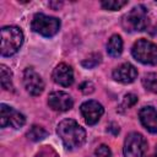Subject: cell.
Here are the masks:
<instances>
[{"mask_svg": "<svg viewBox=\"0 0 157 157\" xmlns=\"http://www.w3.org/2000/svg\"><path fill=\"white\" fill-rule=\"evenodd\" d=\"M56 132L64 146L69 150L81 147L86 141L85 129L74 119H64L58 124Z\"/></svg>", "mask_w": 157, "mask_h": 157, "instance_id": "cell-1", "label": "cell"}, {"mask_svg": "<svg viewBox=\"0 0 157 157\" xmlns=\"http://www.w3.org/2000/svg\"><path fill=\"white\" fill-rule=\"evenodd\" d=\"M1 47L0 53L2 56H11L18 52L23 43V33L16 26H5L0 31Z\"/></svg>", "mask_w": 157, "mask_h": 157, "instance_id": "cell-2", "label": "cell"}, {"mask_svg": "<svg viewBox=\"0 0 157 157\" xmlns=\"http://www.w3.org/2000/svg\"><path fill=\"white\" fill-rule=\"evenodd\" d=\"M147 9L144 5H137L125 13L121 18V26L128 32L144 31L147 27Z\"/></svg>", "mask_w": 157, "mask_h": 157, "instance_id": "cell-3", "label": "cell"}, {"mask_svg": "<svg viewBox=\"0 0 157 157\" xmlns=\"http://www.w3.org/2000/svg\"><path fill=\"white\" fill-rule=\"evenodd\" d=\"M132 56L145 65H157V45L147 39H139L131 49Z\"/></svg>", "mask_w": 157, "mask_h": 157, "instance_id": "cell-4", "label": "cell"}, {"mask_svg": "<svg viewBox=\"0 0 157 157\" xmlns=\"http://www.w3.org/2000/svg\"><path fill=\"white\" fill-rule=\"evenodd\" d=\"M31 26L36 33L43 37H53L59 32L60 20L53 16H47L44 13H36Z\"/></svg>", "mask_w": 157, "mask_h": 157, "instance_id": "cell-5", "label": "cell"}, {"mask_svg": "<svg viewBox=\"0 0 157 157\" xmlns=\"http://www.w3.org/2000/svg\"><path fill=\"white\" fill-rule=\"evenodd\" d=\"M124 157H145L147 152V141L139 132H130L124 141Z\"/></svg>", "mask_w": 157, "mask_h": 157, "instance_id": "cell-6", "label": "cell"}, {"mask_svg": "<svg viewBox=\"0 0 157 157\" xmlns=\"http://www.w3.org/2000/svg\"><path fill=\"white\" fill-rule=\"evenodd\" d=\"M25 123H26V118L23 114H21L16 109L4 103L0 105V126L1 128L11 126L13 129H18L23 126Z\"/></svg>", "mask_w": 157, "mask_h": 157, "instance_id": "cell-7", "label": "cell"}, {"mask_svg": "<svg viewBox=\"0 0 157 157\" xmlns=\"http://www.w3.org/2000/svg\"><path fill=\"white\" fill-rule=\"evenodd\" d=\"M81 114L86 121V124L88 125H94L96 123H98V120L101 119V117L104 113V108L103 105L97 102V101H86L85 103L81 104L80 107Z\"/></svg>", "mask_w": 157, "mask_h": 157, "instance_id": "cell-8", "label": "cell"}, {"mask_svg": "<svg viewBox=\"0 0 157 157\" xmlns=\"http://www.w3.org/2000/svg\"><path fill=\"white\" fill-rule=\"evenodd\" d=\"M23 85L26 91L32 96H39L44 90V82L42 77L31 67H27L23 72Z\"/></svg>", "mask_w": 157, "mask_h": 157, "instance_id": "cell-9", "label": "cell"}, {"mask_svg": "<svg viewBox=\"0 0 157 157\" xmlns=\"http://www.w3.org/2000/svg\"><path fill=\"white\" fill-rule=\"evenodd\" d=\"M48 104L53 110L66 112L72 108L74 101L69 93L63 92V91H55L48 96Z\"/></svg>", "mask_w": 157, "mask_h": 157, "instance_id": "cell-10", "label": "cell"}, {"mask_svg": "<svg viewBox=\"0 0 157 157\" xmlns=\"http://www.w3.org/2000/svg\"><path fill=\"white\" fill-rule=\"evenodd\" d=\"M136 77L137 70L130 63H124L113 71V78L120 83H131L136 80Z\"/></svg>", "mask_w": 157, "mask_h": 157, "instance_id": "cell-11", "label": "cell"}, {"mask_svg": "<svg viewBox=\"0 0 157 157\" xmlns=\"http://www.w3.org/2000/svg\"><path fill=\"white\" fill-rule=\"evenodd\" d=\"M53 80L55 83H58L60 86L69 87L74 82V71L69 65L61 63V64L56 65V67L54 69Z\"/></svg>", "mask_w": 157, "mask_h": 157, "instance_id": "cell-12", "label": "cell"}, {"mask_svg": "<svg viewBox=\"0 0 157 157\" xmlns=\"http://www.w3.org/2000/svg\"><path fill=\"white\" fill-rule=\"evenodd\" d=\"M139 118L141 124L152 134H157V110L151 107L146 105L142 107L139 112Z\"/></svg>", "mask_w": 157, "mask_h": 157, "instance_id": "cell-13", "label": "cell"}, {"mask_svg": "<svg viewBox=\"0 0 157 157\" xmlns=\"http://www.w3.org/2000/svg\"><path fill=\"white\" fill-rule=\"evenodd\" d=\"M107 52L110 56L118 58L123 52V39L119 34H113L107 44Z\"/></svg>", "mask_w": 157, "mask_h": 157, "instance_id": "cell-14", "label": "cell"}, {"mask_svg": "<svg viewBox=\"0 0 157 157\" xmlns=\"http://www.w3.org/2000/svg\"><path fill=\"white\" fill-rule=\"evenodd\" d=\"M0 72H1V86L6 91H13V85H12V72L11 70L1 64L0 65Z\"/></svg>", "mask_w": 157, "mask_h": 157, "instance_id": "cell-15", "label": "cell"}, {"mask_svg": "<svg viewBox=\"0 0 157 157\" xmlns=\"http://www.w3.org/2000/svg\"><path fill=\"white\" fill-rule=\"evenodd\" d=\"M48 132L44 128L38 126V125H33L28 131H27V137L31 141H40L44 137H47Z\"/></svg>", "mask_w": 157, "mask_h": 157, "instance_id": "cell-16", "label": "cell"}, {"mask_svg": "<svg viewBox=\"0 0 157 157\" xmlns=\"http://www.w3.org/2000/svg\"><path fill=\"white\" fill-rule=\"evenodd\" d=\"M142 85L146 90L157 93V76L155 74H147L142 78Z\"/></svg>", "mask_w": 157, "mask_h": 157, "instance_id": "cell-17", "label": "cell"}, {"mask_svg": "<svg viewBox=\"0 0 157 157\" xmlns=\"http://www.w3.org/2000/svg\"><path fill=\"white\" fill-rule=\"evenodd\" d=\"M128 4L126 0H105V1H102L101 5L103 9L105 10H110V11H115V10H119L121 9L123 6H125Z\"/></svg>", "mask_w": 157, "mask_h": 157, "instance_id": "cell-18", "label": "cell"}, {"mask_svg": "<svg viewBox=\"0 0 157 157\" xmlns=\"http://www.w3.org/2000/svg\"><path fill=\"white\" fill-rule=\"evenodd\" d=\"M101 63V55L99 54H92L90 58H87L86 60L82 61V65L87 69H91V67H94L96 65H98Z\"/></svg>", "mask_w": 157, "mask_h": 157, "instance_id": "cell-19", "label": "cell"}, {"mask_svg": "<svg viewBox=\"0 0 157 157\" xmlns=\"http://www.w3.org/2000/svg\"><path fill=\"white\" fill-rule=\"evenodd\" d=\"M34 157H59L58 153L50 146H43Z\"/></svg>", "mask_w": 157, "mask_h": 157, "instance_id": "cell-20", "label": "cell"}, {"mask_svg": "<svg viewBox=\"0 0 157 157\" xmlns=\"http://www.w3.org/2000/svg\"><path fill=\"white\" fill-rule=\"evenodd\" d=\"M136 102H137V97H136L135 94H132V93H128V94H125V97H124V99H123L121 107H124V108H130V107H132Z\"/></svg>", "mask_w": 157, "mask_h": 157, "instance_id": "cell-21", "label": "cell"}, {"mask_svg": "<svg viewBox=\"0 0 157 157\" xmlns=\"http://www.w3.org/2000/svg\"><path fill=\"white\" fill-rule=\"evenodd\" d=\"M96 157H112V151L107 145H101L96 150Z\"/></svg>", "mask_w": 157, "mask_h": 157, "instance_id": "cell-22", "label": "cell"}, {"mask_svg": "<svg viewBox=\"0 0 157 157\" xmlns=\"http://www.w3.org/2000/svg\"><path fill=\"white\" fill-rule=\"evenodd\" d=\"M80 90H81L82 93L88 94V93H92V92L94 91V86H93L92 82H90V81H85V82H82V83L80 85Z\"/></svg>", "mask_w": 157, "mask_h": 157, "instance_id": "cell-23", "label": "cell"}, {"mask_svg": "<svg viewBox=\"0 0 157 157\" xmlns=\"http://www.w3.org/2000/svg\"><path fill=\"white\" fill-rule=\"evenodd\" d=\"M155 157H157V148H156V152H155Z\"/></svg>", "mask_w": 157, "mask_h": 157, "instance_id": "cell-24", "label": "cell"}]
</instances>
